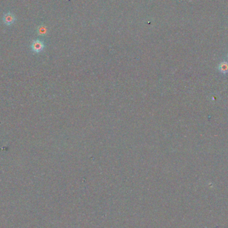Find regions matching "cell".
Listing matches in <instances>:
<instances>
[{
  "label": "cell",
  "instance_id": "cell-1",
  "mask_svg": "<svg viewBox=\"0 0 228 228\" xmlns=\"http://www.w3.org/2000/svg\"><path fill=\"white\" fill-rule=\"evenodd\" d=\"M44 48V44L39 40L34 41L32 44H31V49L34 52L39 53L42 51Z\"/></svg>",
  "mask_w": 228,
  "mask_h": 228
},
{
  "label": "cell",
  "instance_id": "cell-2",
  "mask_svg": "<svg viewBox=\"0 0 228 228\" xmlns=\"http://www.w3.org/2000/svg\"><path fill=\"white\" fill-rule=\"evenodd\" d=\"M15 20H16L15 16L10 12L6 13V14H5L3 16V22L4 24L7 25H11L15 21Z\"/></svg>",
  "mask_w": 228,
  "mask_h": 228
},
{
  "label": "cell",
  "instance_id": "cell-3",
  "mask_svg": "<svg viewBox=\"0 0 228 228\" xmlns=\"http://www.w3.org/2000/svg\"><path fill=\"white\" fill-rule=\"evenodd\" d=\"M218 69L222 74H227L228 73V62H221L219 64Z\"/></svg>",
  "mask_w": 228,
  "mask_h": 228
},
{
  "label": "cell",
  "instance_id": "cell-4",
  "mask_svg": "<svg viewBox=\"0 0 228 228\" xmlns=\"http://www.w3.org/2000/svg\"><path fill=\"white\" fill-rule=\"evenodd\" d=\"M45 32H46V30H45V27H40L39 30H38V33L40 34V35H43L45 34Z\"/></svg>",
  "mask_w": 228,
  "mask_h": 228
},
{
  "label": "cell",
  "instance_id": "cell-5",
  "mask_svg": "<svg viewBox=\"0 0 228 228\" xmlns=\"http://www.w3.org/2000/svg\"><path fill=\"white\" fill-rule=\"evenodd\" d=\"M227 59H228V53H227Z\"/></svg>",
  "mask_w": 228,
  "mask_h": 228
}]
</instances>
